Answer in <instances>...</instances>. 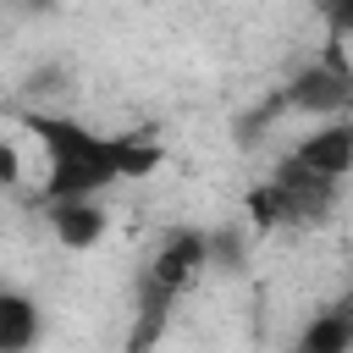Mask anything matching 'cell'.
Returning <instances> with one entry per match:
<instances>
[{
	"mask_svg": "<svg viewBox=\"0 0 353 353\" xmlns=\"http://www.w3.org/2000/svg\"><path fill=\"white\" fill-rule=\"evenodd\" d=\"M281 176H298V182H314V188H342V176L353 171V121L342 116V121H320L281 165H276Z\"/></svg>",
	"mask_w": 353,
	"mask_h": 353,
	"instance_id": "5b68a950",
	"label": "cell"
},
{
	"mask_svg": "<svg viewBox=\"0 0 353 353\" xmlns=\"http://www.w3.org/2000/svg\"><path fill=\"white\" fill-rule=\"evenodd\" d=\"M50 210V232H55V243L61 248H72V254H88L94 243H105V232H110V215H105V204L99 199H77V204H44Z\"/></svg>",
	"mask_w": 353,
	"mask_h": 353,
	"instance_id": "8992f818",
	"label": "cell"
},
{
	"mask_svg": "<svg viewBox=\"0 0 353 353\" xmlns=\"http://www.w3.org/2000/svg\"><path fill=\"white\" fill-rule=\"evenodd\" d=\"M44 331V314L28 292H11L0 287V353H28Z\"/></svg>",
	"mask_w": 353,
	"mask_h": 353,
	"instance_id": "ba28073f",
	"label": "cell"
},
{
	"mask_svg": "<svg viewBox=\"0 0 353 353\" xmlns=\"http://www.w3.org/2000/svg\"><path fill=\"white\" fill-rule=\"evenodd\" d=\"M22 121L44 149V204L105 199L116 182H138L165 160L160 143L143 132H94L77 116L55 110H28Z\"/></svg>",
	"mask_w": 353,
	"mask_h": 353,
	"instance_id": "6da1fadb",
	"label": "cell"
},
{
	"mask_svg": "<svg viewBox=\"0 0 353 353\" xmlns=\"http://www.w3.org/2000/svg\"><path fill=\"white\" fill-rule=\"evenodd\" d=\"M281 105L287 110H303V116H320V121H342L353 110V55H347V44L325 39L281 83Z\"/></svg>",
	"mask_w": 353,
	"mask_h": 353,
	"instance_id": "7a4b0ae2",
	"label": "cell"
},
{
	"mask_svg": "<svg viewBox=\"0 0 353 353\" xmlns=\"http://www.w3.org/2000/svg\"><path fill=\"white\" fill-rule=\"evenodd\" d=\"M325 39H336V44H347L353 39V0H325Z\"/></svg>",
	"mask_w": 353,
	"mask_h": 353,
	"instance_id": "9c48e42d",
	"label": "cell"
},
{
	"mask_svg": "<svg viewBox=\"0 0 353 353\" xmlns=\"http://www.w3.org/2000/svg\"><path fill=\"white\" fill-rule=\"evenodd\" d=\"M292 353H353V292L325 303L292 342Z\"/></svg>",
	"mask_w": 353,
	"mask_h": 353,
	"instance_id": "52a82bcc",
	"label": "cell"
},
{
	"mask_svg": "<svg viewBox=\"0 0 353 353\" xmlns=\"http://www.w3.org/2000/svg\"><path fill=\"white\" fill-rule=\"evenodd\" d=\"M331 204H336L331 188H314V182L281 176V171H270V176H265L259 188H248V199H243V210H248V221H254L259 232H276V226H314V221H325Z\"/></svg>",
	"mask_w": 353,
	"mask_h": 353,
	"instance_id": "3957f363",
	"label": "cell"
},
{
	"mask_svg": "<svg viewBox=\"0 0 353 353\" xmlns=\"http://www.w3.org/2000/svg\"><path fill=\"white\" fill-rule=\"evenodd\" d=\"M17 176H22V160L11 143H0V188H17Z\"/></svg>",
	"mask_w": 353,
	"mask_h": 353,
	"instance_id": "30bf717a",
	"label": "cell"
},
{
	"mask_svg": "<svg viewBox=\"0 0 353 353\" xmlns=\"http://www.w3.org/2000/svg\"><path fill=\"white\" fill-rule=\"evenodd\" d=\"M204 265H210V232H199V226H171V232L154 243L138 287H149V292H160V298H182V292L204 276Z\"/></svg>",
	"mask_w": 353,
	"mask_h": 353,
	"instance_id": "277c9868",
	"label": "cell"
}]
</instances>
